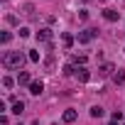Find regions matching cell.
<instances>
[{
	"mask_svg": "<svg viewBox=\"0 0 125 125\" xmlns=\"http://www.w3.org/2000/svg\"><path fill=\"white\" fill-rule=\"evenodd\" d=\"M3 64H5L8 69H20V66L25 64V54H22V52H5V54H3Z\"/></svg>",
	"mask_w": 125,
	"mask_h": 125,
	"instance_id": "6da1fadb",
	"label": "cell"
},
{
	"mask_svg": "<svg viewBox=\"0 0 125 125\" xmlns=\"http://www.w3.org/2000/svg\"><path fill=\"white\" fill-rule=\"evenodd\" d=\"M113 125H118V123H113Z\"/></svg>",
	"mask_w": 125,
	"mask_h": 125,
	"instance_id": "44dd1931",
	"label": "cell"
},
{
	"mask_svg": "<svg viewBox=\"0 0 125 125\" xmlns=\"http://www.w3.org/2000/svg\"><path fill=\"white\" fill-rule=\"evenodd\" d=\"M61 39H64V44H66V47H71V44H74V37H71V34H61Z\"/></svg>",
	"mask_w": 125,
	"mask_h": 125,
	"instance_id": "5bb4252c",
	"label": "cell"
},
{
	"mask_svg": "<svg viewBox=\"0 0 125 125\" xmlns=\"http://www.w3.org/2000/svg\"><path fill=\"white\" fill-rule=\"evenodd\" d=\"M20 37H30V30L27 27H20Z\"/></svg>",
	"mask_w": 125,
	"mask_h": 125,
	"instance_id": "d6986e66",
	"label": "cell"
},
{
	"mask_svg": "<svg viewBox=\"0 0 125 125\" xmlns=\"http://www.w3.org/2000/svg\"><path fill=\"white\" fill-rule=\"evenodd\" d=\"M113 81H115L118 86H120V83H125V74H123V71H115V74H113Z\"/></svg>",
	"mask_w": 125,
	"mask_h": 125,
	"instance_id": "30bf717a",
	"label": "cell"
},
{
	"mask_svg": "<svg viewBox=\"0 0 125 125\" xmlns=\"http://www.w3.org/2000/svg\"><path fill=\"white\" fill-rule=\"evenodd\" d=\"M5 22H8V25H15V22H17V17H15V15H8V17H5Z\"/></svg>",
	"mask_w": 125,
	"mask_h": 125,
	"instance_id": "ac0fdd59",
	"label": "cell"
},
{
	"mask_svg": "<svg viewBox=\"0 0 125 125\" xmlns=\"http://www.w3.org/2000/svg\"><path fill=\"white\" fill-rule=\"evenodd\" d=\"M37 39H39V42H49V39H52V30H49V27L39 30V32H37Z\"/></svg>",
	"mask_w": 125,
	"mask_h": 125,
	"instance_id": "277c9868",
	"label": "cell"
},
{
	"mask_svg": "<svg viewBox=\"0 0 125 125\" xmlns=\"http://www.w3.org/2000/svg\"><path fill=\"white\" fill-rule=\"evenodd\" d=\"M74 64H81V66H83V64H86V56H83V54H81V56H74Z\"/></svg>",
	"mask_w": 125,
	"mask_h": 125,
	"instance_id": "9a60e30c",
	"label": "cell"
},
{
	"mask_svg": "<svg viewBox=\"0 0 125 125\" xmlns=\"http://www.w3.org/2000/svg\"><path fill=\"white\" fill-rule=\"evenodd\" d=\"M42 91H44V83H42V81H32V83H30V93H32V96H39Z\"/></svg>",
	"mask_w": 125,
	"mask_h": 125,
	"instance_id": "3957f363",
	"label": "cell"
},
{
	"mask_svg": "<svg viewBox=\"0 0 125 125\" xmlns=\"http://www.w3.org/2000/svg\"><path fill=\"white\" fill-rule=\"evenodd\" d=\"M27 59H30V61H39V52H30Z\"/></svg>",
	"mask_w": 125,
	"mask_h": 125,
	"instance_id": "2e32d148",
	"label": "cell"
},
{
	"mask_svg": "<svg viewBox=\"0 0 125 125\" xmlns=\"http://www.w3.org/2000/svg\"><path fill=\"white\" fill-rule=\"evenodd\" d=\"M103 17H105V20H108V22H115V20H118V17H120V15H118V12H115V10H110V8H108V10H103Z\"/></svg>",
	"mask_w": 125,
	"mask_h": 125,
	"instance_id": "5b68a950",
	"label": "cell"
},
{
	"mask_svg": "<svg viewBox=\"0 0 125 125\" xmlns=\"http://www.w3.org/2000/svg\"><path fill=\"white\" fill-rule=\"evenodd\" d=\"M96 37H98V30H96V27H86L83 32H79V42H81V44H88V42H93Z\"/></svg>",
	"mask_w": 125,
	"mask_h": 125,
	"instance_id": "7a4b0ae2",
	"label": "cell"
},
{
	"mask_svg": "<svg viewBox=\"0 0 125 125\" xmlns=\"http://www.w3.org/2000/svg\"><path fill=\"white\" fill-rule=\"evenodd\" d=\"M83 3H91V0H83Z\"/></svg>",
	"mask_w": 125,
	"mask_h": 125,
	"instance_id": "ffe728a7",
	"label": "cell"
},
{
	"mask_svg": "<svg viewBox=\"0 0 125 125\" xmlns=\"http://www.w3.org/2000/svg\"><path fill=\"white\" fill-rule=\"evenodd\" d=\"M91 115H93V118H101V115H103V108H101V105H93V108H91Z\"/></svg>",
	"mask_w": 125,
	"mask_h": 125,
	"instance_id": "8fae6325",
	"label": "cell"
},
{
	"mask_svg": "<svg viewBox=\"0 0 125 125\" xmlns=\"http://www.w3.org/2000/svg\"><path fill=\"white\" fill-rule=\"evenodd\" d=\"M12 83H15V81H12V79H10V76H5V79H3V86H5V88H10V86H12Z\"/></svg>",
	"mask_w": 125,
	"mask_h": 125,
	"instance_id": "e0dca14e",
	"label": "cell"
},
{
	"mask_svg": "<svg viewBox=\"0 0 125 125\" xmlns=\"http://www.w3.org/2000/svg\"><path fill=\"white\" fill-rule=\"evenodd\" d=\"M74 74H76V76H79V81H88V71H86V69H83V66H81V69H76V71H74Z\"/></svg>",
	"mask_w": 125,
	"mask_h": 125,
	"instance_id": "ba28073f",
	"label": "cell"
},
{
	"mask_svg": "<svg viewBox=\"0 0 125 125\" xmlns=\"http://www.w3.org/2000/svg\"><path fill=\"white\" fill-rule=\"evenodd\" d=\"M74 120H76V110H71V108L64 110V123H74Z\"/></svg>",
	"mask_w": 125,
	"mask_h": 125,
	"instance_id": "52a82bcc",
	"label": "cell"
},
{
	"mask_svg": "<svg viewBox=\"0 0 125 125\" xmlns=\"http://www.w3.org/2000/svg\"><path fill=\"white\" fill-rule=\"evenodd\" d=\"M110 71H113V64H105V66H101V71H98V74H101V76H105V74H110Z\"/></svg>",
	"mask_w": 125,
	"mask_h": 125,
	"instance_id": "4fadbf2b",
	"label": "cell"
},
{
	"mask_svg": "<svg viewBox=\"0 0 125 125\" xmlns=\"http://www.w3.org/2000/svg\"><path fill=\"white\" fill-rule=\"evenodd\" d=\"M22 110H25V103H22V101H15V103H12V113H15V115H20Z\"/></svg>",
	"mask_w": 125,
	"mask_h": 125,
	"instance_id": "9c48e42d",
	"label": "cell"
},
{
	"mask_svg": "<svg viewBox=\"0 0 125 125\" xmlns=\"http://www.w3.org/2000/svg\"><path fill=\"white\" fill-rule=\"evenodd\" d=\"M17 83H20V86L30 83V74H27V71H20V74H17Z\"/></svg>",
	"mask_w": 125,
	"mask_h": 125,
	"instance_id": "8992f818",
	"label": "cell"
},
{
	"mask_svg": "<svg viewBox=\"0 0 125 125\" xmlns=\"http://www.w3.org/2000/svg\"><path fill=\"white\" fill-rule=\"evenodd\" d=\"M22 12H25V15H32V12H34V5H32V3L22 5Z\"/></svg>",
	"mask_w": 125,
	"mask_h": 125,
	"instance_id": "7c38bea8",
	"label": "cell"
}]
</instances>
